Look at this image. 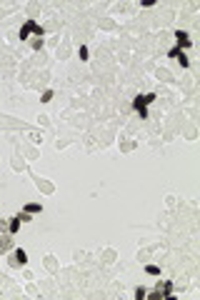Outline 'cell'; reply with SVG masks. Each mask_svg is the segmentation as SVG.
I'll use <instances>...</instances> for the list:
<instances>
[{"instance_id":"6da1fadb","label":"cell","mask_w":200,"mask_h":300,"mask_svg":"<svg viewBox=\"0 0 200 300\" xmlns=\"http://www.w3.org/2000/svg\"><path fill=\"white\" fill-rule=\"evenodd\" d=\"M155 100V93H148V95H138L135 100H133V108L140 112V118H145L148 115V105Z\"/></svg>"},{"instance_id":"7a4b0ae2","label":"cell","mask_w":200,"mask_h":300,"mask_svg":"<svg viewBox=\"0 0 200 300\" xmlns=\"http://www.w3.org/2000/svg\"><path fill=\"white\" fill-rule=\"evenodd\" d=\"M28 33H35V35H43V28L38 25V23H35V20H28L23 28H20V40H25V38H28Z\"/></svg>"},{"instance_id":"3957f363","label":"cell","mask_w":200,"mask_h":300,"mask_svg":"<svg viewBox=\"0 0 200 300\" xmlns=\"http://www.w3.org/2000/svg\"><path fill=\"white\" fill-rule=\"evenodd\" d=\"M25 262H28V255L20 248H15V255L10 258V265H25Z\"/></svg>"},{"instance_id":"277c9868","label":"cell","mask_w":200,"mask_h":300,"mask_svg":"<svg viewBox=\"0 0 200 300\" xmlns=\"http://www.w3.org/2000/svg\"><path fill=\"white\" fill-rule=\"evenodd\" d=\"M175 38H178L180 48H190V45H193V43H190V38H188V33H183V30H178V33H175Z\"/></svg>"},{"instance_id":"5b68a950","label":"cell","mask_w":200,"mask_h":300,"mask_svg":"<svg viewBox=\"0 0 200 300\" xmlns=\"http://www.w3.org/2000/svg\"><path fill=\"white\" fill-rule=\"evenodd\" d=\"M18 228H20V218L15 215V218H10V223H8V233L13 235V233H18Z\"/></svg>"},{"instance_id":"8992f818","label":"cell","mask_w":200,"mask_h":300,"mask_svg":"<svg viewBox=\"0 0 200 300\" xmlns=\"http://www.w3.org/2000/svg\"><path fill=\"white\" fill-rule=\"evenodd\" d=\"M23 210H25V213H30V215H35V213H40L43 208H40V205H38V203H28V205H25V208H23Z\"/></svg>"},{"instance_id":"52a82bcc","label":"cell","mask_w":200,"mask_h":300,"mask_svg":"<svg viewBox=\"0 0 200 300\" xmlns=\"http://www.w3.org/2000/svg\"><path fill=\"white\" fill-rule=\"evenodd\" d=\"M8 248H10V233H8L5 238H0V253H5Z\"/></svg>"},{"instance_id":"ba28073f","label":"cell","mask_w":200,"mask_h":300,"mask_svg":"<svg viewBox=\"0 0 200 300\" xmlns=\"http://www.w3.org/2000/svg\"><path fill=\"white\" fill-rule=\"evenodd\" d=\"M173 295V283L168 280V283H163V298H170Z\"/></svg>"},{"instance_id":"9c48e42d","label":"cell","mask_w":200,"mask_h":300,"mask_svg":"<svg viewBox=\"0 0 200 300\" xmlns=\"http://www.w3.org/2000/svg\"><path fill=\"white\" fill-rule=\"evenodd\" d=\"M145 270H148L150 275H160V268H158V265H148V268H145Z\"/></svg>"},{"instance_id":"30bf717a","label":"cell","mask_w":200,"mask_h":300,"mask_svg":"<svg viewBox=\"0 0 200 300\" xmlns=\"http://www.w3.org/2000/svg\"><path fill=\"white\" fill-rule=\"evenodd\" d=\"M178 58H180V65H183V68H188V58H185V55H183V50H180V53H178Z\"/></svg>"},{"instance_id":"8fae6325","label":"cell","mask_w":200,"mask_h":300,"mask_svg":"<svg viewBox=\"0 0 200 300\" xmlns=\"http://www.w3.org/2000/svg\"><path fill=\"white\" fill-rule=\"evenodd\" d=\"M145 295H148V293H145V288H138V290H135V298H138V300L145 298Z\"/></svg>"},{"instance_id":"7c38bea8","label":"cell","mask_w":200,"mask_h":300,"mask_svg":"<svg viewBox=\"0 0 200 300\" xmlns=\"http://www.w3.org/2000/svg\"><path fill=\"white\" fill-rule=\"evenodd\" d=\"M50 98H53V93H50V90H45V93H43V103H48Z\"/></svg>"}]
</instances>
